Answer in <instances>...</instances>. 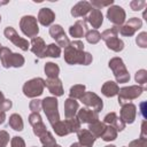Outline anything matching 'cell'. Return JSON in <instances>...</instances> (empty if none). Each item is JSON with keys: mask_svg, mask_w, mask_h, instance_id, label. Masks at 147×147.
I'll return each instance as SVG.
<instances>
[{"mask_svg": "<svg viewBox=\"0 0 147 147\" xmlns=\"http://www.w3.org/2000/svg\"><path fill=\"white\" fill-rule=\"evenodd\" d=\"M64 59L69 64L80 63V64H90L92 62V55L90 53H85L83 51H77L70 45L64 49Z\"/></svg>", "mask_w": 147, "mask_h": 147, "instance_id": "obj_1", "label": "cell"}, {"mask_svg": "<svg viewBox=\"0 0 147 147\" xmlns=\"http://www.w3.org/2000/svg\"><path fill=\"white\" fill-rule=\"evenodd\" d=\"M79 126H80V122L75 117L68 118L65 122L59 121L55 124H53V129L59 136H65L70 132H76L78 131Z\"/></svg>", "mask_w": 147, "mask_h": 147, "instance_id": "obj_2", "label": "cell"}, {"mask_svg": "<svg viewBox=\"0 0 147 147\" xmlns=\"http://www.w3.org/2000/svg\"><path fill=\"white\" fill-rule=\"evenodd\" d=\"M41 106L44 108V111L46 114V116L48 117L51 124H55L56 122H59L60 117H59V113H57V100L55 98H46L42 100Z\"/></svg>", "mask_w": 147, "mask_h": 147, "instance_id": "obj_3", "label": "cell"}, {"mask_svg": "<svg viewBox=\"0 0 147 147\" xmlns=\"http://www.w3.org/2000/svg\"><path fill=\"white\" fill-rule=\"evenodd\" d=\"M109 67L114 71V75L118 83H126L130 79V75L127 74L122 59H119V57L111 59L109 62Z\"/></svg>", "mask_w": 147, "mask_h": 147, "instance_id": "obj_4", "label": "cell"}, {"mask_svg": "<svg viewBox=\"0 0 147 147\" xmlns=\"http://www.w3.org/2000/svg\"><path fill=\"white\" fill-rule=\"evenodd\" d=\"M44 86H45V80H42L41 78H33L24 84L23 92L26 96L34 98L42 93Z\"/></svg>", "mask_w": 147, "mask_h": 147, "instance_id": "obj_5", "label": "cell"}, {"mask_svg": "<svg viewBox=\"0 0 147 147\" xmlns=\"http://www.w3.org/2000/svg\"><path fill=\"white\" fill-rule=\"evenodd\" d=\"M20 26H21V30L23 31V33L28 37H36L39 32L38 24H37V18L31 16V15L23 16L21 18Z\"/></svg>", "mask_w": 147, "mask_h": 147, "instance_id": "obj_6", "label": "cell"}, {"mask_svg": "<svg viewBox=\"0 0 147 147\" xmlns=\"http://www.w3.org/2000/svg\"><path fill=\"white\" fill-rule=\"evenodd\" d=\"M144 91V87L141 86H130V87H123L118 91V101L123 106L125 102H129L132 99L138 98L141 92Z\"/></svg>", "mask_w": 147, "mask_h": 147, "instance_id": "obj_7", "label": "cell"}, {"mask_svg": "<svg viewBox=\"0 0 147 147\" xmlns=\"http://www.w3.org/2000/svg\"><path fill=\"white\" fill-rule=\"evenodd\" d=\"M107 17L111 23H114L116 25H122L125 21V11L122 7L114 5V6L109 7V9L107 11Z\"/></svg>", "mask_w": 147, "mask_h": 147, "instance_id": "obj_8", "label": "cell"}, {"mask_svg": "<svg viewBox=\"0 0 147 147\" xmlns=\"http://www.w3.org/2000/svg\"><path fill=\"white\" fill-rule=\"evenodd\" d=\"M5 36L7 37V39H9L11 42H14V44H15L17 47H20L21 49L28 51V48H29V41L25 40V39H23V38H21V37L17 34V32H16L11 26H7V28L5 29Z\"/></svg>", "mask_w": 147, "mask_h": 147, "instance_id": "obj_9", "label": "cell"}, {"mask_svg": "<svg viewBox=\"0 0 147 147\" xmlns=\"http://www.w3.org/2000/svg\"><path fill=\"white\" fill-rule=\"evenodd\" d=\"M49 33L57 41V44L60 46H62V47L65 48V47H68L70 45V41H69L68 37L65 36V33H64V31H63V29H62L61 25H59V24L52 25L51 29H49Z\"/></svg>", "mask_w": 147, "mask_h": 147, "instance_id": "obj_10", "label": "cell"}, {"mask_svg": "<svg viewBox=\"0 0 147 147\" xmlns=\"http://www.w3.org/2000/svg\"><path fill=\"white\" fill-rule=\"evenodd\" d=\"M80 100L83 101L84 105H86L87 107H91L96 113L102 109V101H101V99L96 94H94L92 92L84 93V95L80 98Z\"/></svg>", "mask_w": 147, "mask_h": 147, "instance_id": "obj_11", "label": "cell"}, {"mask_svg": "<svg viewBox=\"0 0 147 147\" xmlns=\"http://www.w3.org/2000/svg\"><path fill=\"white\" fill-rule=\"evenodd\" d=\"M141 20L140 18H137V17H132L129 20V22L123 25L121 29H119V32L123 34V36H132L139 28H141Z\"/></svg>", "mask_w": 147, "mask_h": 147, "instance_id": "obj_12", "label": "cell"}, {"mask_svg": "<svg viewBox=\"0 0 147 147\" xmlns=\"http://www.w3.org/2000/svg\"><path fill=\"white\" fill-rule=\"evenodd\" d=\"M136 118V106L132 103L123 105L121 110V119L124 123H132Z\"/></svg>", "mask_w": 147, "mask_h": 147, "instance_id": "obj_13", "label": "cell"}, {"mask_svg": "<svg viewBox=\"0 0 147 147\" xmlns=\"http://www.w3.org/2000/svg\"><path fill=\"white\" fill-rule=\"evenodd\" d=\"M77 119L79 122H83V123H94V122H98V113L94 111V110H90V109H86V108H83L78 111V115H77Z\"/></svg>", "mask_w": 147, "mask_h": 147, "instance_id": "obj_14", "label": "cell"}, {"mask_svg": "<svg viewBox=\"0 0 147 147\" xmlns=\"http://www.w3.org/2000/svg\"><path fill=\"white\" fill-rule=\"evenodd\" d=\"M92 9V6L90 2L87 1H79L78 3H76L72 9H71V15L75 17H80V16H85L87 13H90Z\"/></svg>", "mask_w": 147, "mask_h": 147, "instance_id": "obj_15", "label": "cell"}, {"mask_svg": "<svg viewBox=\"0 0 147 147\" xmlns=\"http://www.w3.org/2000/svg\"><path fill=\"white\" fill-rule=\"evenodd\" d=\"M55 18V14L53 13V10L51 8H41L39 10V14H38V21L42 24V25H49L53 23Z\"/></svg>", "mask_w": 147, "mask_h": 147, "instance_id": "obj_16", "label": "cell"}, {"mask_svg": "<svg viewBox=\"0 0 147 147\" xmlns=\"http://www.w3.org/2000/svg\"><path fill=\"white\" fill-rule=\"evenodd\" d=\"M45 86H47V88L49 90L51 93L55 94V95H62L63 94V88H62V83L59 78H48L45 82Z\"/></svg>", "mask_w": 147, "mask_h": 147, "instance_id": "obj_17", "label": "cell"}, {"mask_svg": "<svg viewBox=\"0 0 147 147\" xmlns=\"http://www.w3.org/2000/svg\"><path fill=\"white\" fill-rule=\"evenodd\" d=\"M86 21L93 26V28H99L101 24H102V21H103V16H102V13L100 11V9H96V8H92Z\"/></svg>", "mask_w": 147, "mask_h": 147, "instance_id": "obj_18", "label": "cell"}, {"mask_svg": "<svg viewBox=\"0 0 147 147\" xmlns=\"http://www.w3.org/2000/svg\"><path fill=\"white\" fill-rule=\"evenodd\" d=\"M87 30L86 28V21L85 20H80V21H77L72 26H70L69 29V32L72 37L75 38H80L84 36L85 31Z\"/></svg>", "mask_w": 147, "mask_h": 147, "instance_id": "obj_19", "label": "cell"}, {"mask_svg": "<svg viewBox=\"0 0 147 147\" xmlns=\"http://www.w3.org/2000/svg\"><path fill=\"white\" fill-rule=\"evenodd\" d=\"M78 139L83 147H92L95 140V137L88 130H80L78 131Z\"/></svg>", "mask_w": 147, "mask_h": 147, "instance_id": "obj_20", "label": "cell"}, {"mask_svg": "<svg viewBox=\"0 0 147 147\" xmlns=\"http://www.w3.org/2000/svg\"><path fill=\"white\" fill-rule=\"evenodd\" d=\"M31 45H32L31 49H32V52L37 56H39V57L46 56L45 55V53H46V45H45V42H44V40L41 38H39V37L33 38L32 41H31Z\"/></svg>", "mask_w": 147, "mask_h": 147, "instance_id": "obj_21", "label": "cell"}, {"mask_svg": "<svg viewBox=\"0 0 147 147\" xmlns=\"http://www.w3.org/2000/svg\"><path fill=\"white\" fill-rule=\"evenodd\" d=\"M78 109V102L75 100V99H67L65 100V103H64V114H65V117L67 119L68 118H72L75 117V114Z\"/></svg>", "mask_w": 147, "mask_h": 147, "instance_id": "obj_22", "label": "cell"}, {"mask_svg": "<svg viewBox=\"0 0 147 147\" xmlns=\"http://www.w3.org/2000/svg\"><path fill=\"white\" fill-rule=\"evenodd\" d=\"M105 122L111 124V126H114V127H115L116 130H118V131H122V130L125 127V123H124L121 118H118L115 113L108 114V115L105 117Z\"/></svg>", "mask_w": 147, "mask_h": 147, "instance_id": "obj_23", "label": "cell"}, {"mask_svg": "<svg viewBox=\"0 0 147 147\" xmlns=\"http://www.w3.org/2000/svg\"><path fill=\"white\" fill-rule=\"evenodd\" d=\"M101 91H102V93L106 96H114V95H116L118 93L119 88H118V86H117L116 83H114V82H107V83L103 84Z\"/></svg>", "mask_w": 147, "mask_h": 147, "instance_id": "obj_24", "label": "cell"}, {"mask_svg": "<svg viewBox=\"0 0 147 147\" xmlns=\"http://www.w3.org/2000/svg\"><path fill=\"white\" fill-rule=\"evenodd\" d=\"M88 129H90L88 131H90L95 138H98V137H101L102 133L105 132L106 125H105L103 123H101V122H94V123L90 124V127H88Z\"/></svg>", "mask_w": 147, "mask_h": 147, "instance_id": "obj_25", "label": "cell"}, {"mask_svg": "<svg viewBox=\"0 0 147 147\" xmlns=\"http://www.w3.org/2000/svg\"><path fill=\"white\" fill-rule=\"evenodd\" d=\"M106 42H107L108 48H110V49H113V51H115V52H119V51H122L123 47H124V42H123L121 39H118L117 37L110 38V39L106 40Z\"/></svg>", "mask_w": 147, "mask_h": 147, "instance_id": "obj_26", "label": "cell"}, {"mask_svg": "<svg viewBox=\"0 0 147 147\" xmlns=\"http://www.w3.org/2000/svg\"><path fill=\"white\" fill-rule=\"evenodd\" d=\"M9 125L16 131L23 130V121H22L21 116L17 114H13L9 118Z\"/></svg>", "mask_w": 147, "mask_h": 147, "instance_id": "obj_27", "label": "cell"}, {"mask_svg": "<svg viewBox=\"0 0 147 147\" xmlns=\"http://www.w3.org/2000/svg\"><path fill=\"white\" fill-rule=\"evenodd\" d=\"M59 71H60V69H59V67L55 63H52V62L46 63V65H45V72L48 76V78H57Z\"/></svg>", "mask_w": 147, "mask_h": 147, "instance_id": "obj_28", "label": "cell"}, {"mask_svg": "<svg viewBox=\"0 0 147 147\" xmlns=\"http://www.w3.org/2000/svg\"><path fill=\"white\" fill-rule=\"evenodd\" d=\"M116 137H117V130H116L114 126H111V125L106 126V130H105V132H103L102 136H101V138H102L105 141L114 140V139H116Z\"/></svg>", "mask_w": 147, "mask_h": 147, "instance_id": "obj_29", "label": "cell"}, {"mask_svg": "<svg viewBox=\"0 0 147 147\" xmlns=\"http://www.w3.org/2000/svg\"><path fill=\"white\" fill-rule=\"evenodd\" d=\"M11 51L6 48V47H1L0 48V59H1V62L3 64L5 68H8L9 67V60H10V56H11Z\"/></svg>", "mask_w": 147, "mask_h": 147, "instance_id": "obj_30", "label": "cell"}, {"mask_svg": "<svg viewBox=\"0 0 147 147\" xmlns=\"http://www.w3.org/2000/svg\"><path fill=\"white\" fill-rule=\"evenodd\" d=\"M85 86L84 85H75L70 88V98L71 99H80L84 95Z\"/></svg>", "mask_w": 147, "mask_h": 147, "instance_id": "obj_31", "label": "cell"}, {"mask_svg": "<svg viewBox=\"0 0 147 147\" xmlns=\"http://www.w3.org/2000/svg\"><path fill=\"white\" fill-rule=\"evenodd\" d=\"M61 54V49L57 45L55 44H51L46 47V53L45 55L46 56H52V57H59Z\"/></svg>", "mask_w": 147, "mask_h": 147, "instance_id": "obj_32", "label": "cell"}, {"mask_svg": "<svg viewBox=\"0 0 147 147\" xmlns=\"http://www.w3.org/2000/svg\"><path fill=\"white\" fill-rule=\"evenodd\" d=\"M24 63V57L21 55V54H16V53H13L11 56H10V60H9V67H22Z\"/></svg>", "mask_w": 147, "mask_h": 147, "instance_id": "obj_33", "label": "cell"}, {"mask_svg": "<svg viewBox=\"0 0 147 147\" xmlns=\"http://www.w3.org/2000/svg\"><path fill=\"white\" fill-rule=\"evenodd\" d=\"M40 141L42 142L44 147H51V146H54L56 145L55 144V139L53 138V136L49 133V132H45L44 134L40 136Z\"/></svg>", "mask_w": 147, "mask_h": 147, "instance_id": "obj_34", "label": "cell"}, {"mask_svg": "<svg viewBox=\"0 0 147 147\" xmlns=\"http://www.w3.org/2000/svg\"><path fill=\"white\" fill-rule=\"evenodd\" d=\"M117 33H118V29H117V26H114V28H110V29L103 31L100 36H101V38H102L103 40H108V39H110V38L117 37Z\"/></svg>", "mask_w": 147, "mask_h": 147, "instance_id": "obj_35", "label": "cell"}, {"mask_svg": "<svg viewBox=\"0 0 147 147\" xmlns=\"http://www.w3.org/2000/svg\"><path fill=\"white\" fill-rule=\"evenodd\" d=\"M86 39L91 44H96L101 39V36H100V33L96 30H92V31H88L86 33Z\"/></svg>", "mask_w": 147, "mask_h": 147, "instance_id": "obj_36", "label": "cell"}, {"mask_svg": "<svg viewBox=\"0 0 147 147\" xmlns=\"http://www.w3.org/2000/svg\"><path fill=\"white\" fill-rule=\"evenodd\" d=\"M90 3H91V6H94L96 9H100V8H102V7H107V6H110V5H113V3H114V1H113V0H108V1L93 0V1H91Z\"/></svg>", "mask_w": 147, "mask_h": 147, "instance_id": "obj_37", "label": "cell"}, {"mask_svg": "<svg viewBox=\"0 0 147 147\" xmlns=\"http://www.w3.org/2000/svg\"><path fill=\"white\" fill-rule=\"evenodd\" d=\"M136 80L139 84H145L146 80H147V72L145 70H139L136 74Z\"/></svg>", "mask_w": 147, "mask_h": 147, "instance_id": "obj_38", "label": "cell"}, {"mask_svg": "<svg viewBox=\"0 0 147 147\" xmlns=\"http://www.w3.org/2000/svg\"><path fill=\"white\" fill-rule=\"evenodd\" d=\"M130 6L133 10H140L146 6V1H144V0H133V1H131Z\"/></svg>", "mask_w": 147, "mask_h": 147, "instance_id": "obj_39", "label": "cell"}, {"mask_svg": "<svg viewBox=\"0 0 147 147\" xmlns=\"http://www.w3.org/2000/svg\"><path fill=\"white\" fill-rule=\"evenodd\" d=\"M137 44L140 47H146L147 46V33L146 32H141L137 37Z\"/></svg>", "mask_w": 147, "mask_h": 147, "instance_id": "obj_40", "label": "cell"}, {"mask_svg": "<svg viewBox=\"0 0 147 147\" xmlns=\"http://www.w3.org/2000/svg\"><path fill=\"white\" fill-rule=\"evenodd\" d=\"M129 147H147V139L146 138H140L138 140H134L130 144Z\"/></svg>", "mask_w": 147, "mask_h": 147, "instance_id": "obj_41", "label": "cell"}, {"mask_svg": "<svg viewBox=\"0 0 147 147\" xmlns=\"http://www.w3.org/2000/svg\"><path fill=\"white\" fill-rule=\"evenodd\" d=\"M9 141V134L6 131H0V147H6Z\"/></svg>", "mask_w": 147, "mask_h": 147, "instance_id": "obj_42", "label": "cell"}, {"mask_svg": "<svg viewBox=\"0 0 147 147\" xmlns=\"http://www.w3.org/2000/svg\"><path fill=\"white\" fill-rule=\"evenodd\" d=\"M11 147H25V144L21 137H14L11 139Z\"/></svg>", "mask_w": 147, "mask_h": 147, "instance_id": "obj_43", "label": "cell"}, {"mask_svg": "<svg viewBox=\"0 0 147 147\" xmlns=\"http://www.w3.org/2000/svg\"><path fill=\"white\" fill-rule=\"evenodd\" d=\"M40 107H41V102L39 100H32L30 103V109L33 113H38L40 110Z\"/></svg>", "mask_w": 147, "mask_h": 147, "instance_id": "obj_44", "label": "cell"}, {"mask_svg": "<svg viewBox=\"0 0 147 147\" xmlns=\"http://www.w3.org/2000/svg\"><path fill=\"white\" fill-rule=\"evenodd\" d=\"M11 107V101L10 100H3L0 102V111H6L9 110V108Z\"/></svg>", "mask_w": 147, "mask_h": 147, "instance_id": "obj_45", "label": "cell"}, {"mask_svg": "<svg viewBox=\"0 0 147 147\" xmlns=\"http://www.w3.org/2000/svg\"><path fill=\"white\" fill-rule=\"evenodd\" d=\"M70 46H71V47H74L75 49H77V51H83V49H84V45H83V42H82V41H79V40L72 41V42L70 44Z\"/></svg>", "mask_w": 147, "mask_h": 147, "instance_id": "obj_46", "label": "cell"}, {"mask_svg": "<svg viewBox=\"0 0 147 147\" xmlns=\"http://www.w3.org/2000/svg\"><path fill=\"white\" fill-rule=\"evenodd\" d=\"M5 118H6L5 113H3V111H0V124H2V123L5 122Z\"/></svg>", "mask_w": 147, "mask_h": 147, "instance_id": "obj_47", "label": "cell"}, {"mask_svg": "<svg viewBox=\"0 0 147 147\" xmlns=\"http://www.w3.org/2000/svg\"><path fill=\"white\" fill-rule=\"evenodd\" d=\"M70 147H83V146H82L80 144H72Z\"/></svg>", "mask_w": 147, "mask_h": 147, "instance_id": "obj_48", "label": "cell"}, {"mask_svg": "<svg viewBox=\"0 0 147 147\" xmlns=\"http://www.w3.org/2000/svg\"><path fill=\"white\" fill-rule=\"evenodd\" d=\"M3 100H5V99H3V94L0 92V102H1V101H3Z\"/></svg>", "mask_w": 147, "mask_h": 147, "instance_id": "obj_49", "label": "cell"}, {"mask_svg": "<svg viewBox=\"0 0 147 147\" xmlns=\"http://www.w3.org/2000/svg\"><path fill=\"white\" fill-rule=\"evenodd\" d=\"M51 147H60L59 145H54V146H51Z\"/></svg>", "mask_w": 147, "mask_h": 147, "instance_id": "obj_50", "label": "cell"}, {"mask_svg": "<svg viewBox=\"0 0 147 147\" xmlns=\"http://www.w3.org/2000/svg\"><path fill=\"white\" fill-rule=\"evenodd\" d=\"M106 147H115V146H113V145H110V146H106Z\"/></svg>", "mask_w": 147, "mask_h": 147, "instance_id": "obj_51", "label": "cell"}, {"mask_svg": "<svg viewBox=\"0 0 147 147\" xmlns=\"http://www.w3.org/2000/svg\"><path fill=\"white\" fill-rule=\"evenodd\" d=\"M0 21H1V16H0Z\"/></svg>", "mask_w": 147, "mask_h": 147, "instance_id": "obj_52", "label": "cell"}, {"mask_svg": "<svg viewBox=\"0 0 147 147\" xmlns=\"http://www.w3.org/2000/svg\"><path fill=\"white\" fill-rule=\"evenodd\" d=\"M0 46H1V45H0ZM0 48H1V47H0Z\"/></svg>", "mask_w": 147, "mask_h": 147, "instance_id": "obj_53", "label": "cell"}]
</instances>
